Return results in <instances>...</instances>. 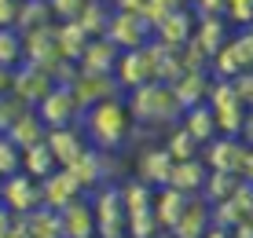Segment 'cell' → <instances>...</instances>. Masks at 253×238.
Instances as JSON below:
<instances>
[{
  "label": "cell",
  "mask_w": 253,
  "mask_h": 238,
  "mask_svg": "<svg viewBox=\"0 0 253 238\" xmlns=\"http://www.w3.org/2000/svg\"><path fill=\"white\" fill-rule=\"evenodd\" d=\"M103 154L107 151H81L74 158V161L66 165V172L77 180V187L81 191H95V187H103V180H107V165H103Z\"/></svg>",
  "instance_id": "6"
},
{
  "label": "cell",
  "mask_w": 253,
  "mask_h": 238,
  "mask_svg": "<svg viewBox=\"0 0 253 238\" xmlns=\"http://www.w3.org/2000/svg\"><path fill=\"white\" fill-rule=\"evenodd\" d=\"M15 224H19V216H15V213H7V209L0 205V238H11Z\"/></svg>",
  "instance_id": "22"
},
{
  "label": "cell",
  "mask_w": 253,
  "mask_h": 238,
  "mask_svg": "<svg viewBox=\"0 0 253 238\" xmlns=\"http://www.w3.org/2000/svg\"><path fill=\"white\" fill-rule=\"evenodd\" d=\"M59 169V161L51 158V151H48V143H33V147H26L22 151V172L30 176V180H48L51 172Z\"/></svg>",
  "instance_id": "15"
},
{
  "label": "cell",
  "mask_w": 253,
  "mask_h": 238,
  "mask_svg": "<svg viewBox=\"0 0 253 238\" xmlns=\"http://www.w3.org/2000/svg\"><path fill=\"white\" fill-rule=\"evenodd\" d=\"M246 220H250V224H253V209H250V216H246Z\"/></svg>",
  "instance_id": "24"
},
{
  "label": "cell",
  "mask_w": 253,
  "mask_h": 238,
  "mask_svg": "<svg viewBox=\"0 0 253 238\" xmlns=\"http://www.w3.org/2000/svg\"><path fill=\"white\" fill-rule=\"evenodd\" d=\"M84 132H88V139L99 147V151H118V147L128 139V114H125V107L114 103V99L95 103V107L84 114Z\"/></svg>",
  "instance_id": "1"
},
{
  "label": "cell",
  "mask_w": 253,
  "mask_h": 238,
  "mask_svg": "<svg viewBox=\"0 0 253 238\" xmlns=\"http://www.w3.org/2000/svg\"><path fill=\"white\" fill-rule=\"evenodd\" d=\"M81 195H84V191L77 187V180L66 169H55L48 180H41V205H44V209H55V213H59V209H66L70 201H77Z\"/></svg>",
  "instance_id": "5"
},
{
  "label": "cell",
  "mask_w": 253,
  "mask_h": 238,
  "mask_svg": "<svg viewBox=\"0 0 253 238\" xmlns=\"http://www.w3.org/2000/svg\"><path fill=\"white\" fill-rule=\"evenodd\" d=\"M92 213H95V235L99 238H128V220H125V205H121L118 187H99L95 191Z\"/></svg>",
  "instance_id": "2"
},
{
  "label": "cell",
  "mask_w": 253,
  "mask_h": 238,
  "mask_svg": "<svg viewBox=\"0 0 253 238\" xmlns=\"http://www.w3.org/2000/svg\"><path fill=\"white\" fill-rule=\"evenodd\" d=\"M4 136L11 139V143L19 147V151H26V147H33V143H44L48 128L41 125V118H37V114H33V110H26L22 118H19V121H15L11 128L4 132Z\"/></svg>",
  "instance_id": "14"
},
{
  "label": "cell",
  "mask_w": 253,
  "mask_h": 238,
  "mask_svg": "<svg viewBox=\"0 0 253 238\" xmlns=\"http://www.w3.org/2000/svg\"><path fill=\"white\" fill-rule=\"evenodd\" d=\"M213 128H216V114L209 107H191L187 110L184 132L195 139V143H209V139H213Z\"/></svg>",
  "instance_id": "17"
},
{
  "label": "cell",
  "mask_w": 253,
  "mask_h": 238,
  "mask_svg": "<svg viewBox=\"0 0 253 238\" xmlns=\"http://www.w3.org/2000/svg\"><path fill=\"white\" fill-rule=\"evenodd\" d=\"M33 114L41 118L44 128H66L70 121L77 118V95L66 92V88H51L44 99L33 107Z\"/></svg>",
  "instance_id": "4"
},
{
  "label": "cell",
  "mask_w": 253,
  "mask_h": 238,
  "mask_svg": "<svg viewBox=\"0 0 253 238\" xmlns=\"http://www.w3.org/2000/svg\"><path fill=\"white\" fill-rule=\"evenodd\" d=\"M231 235H235V238H253V224H250V220H246V224H235Z\"/></svg>",
  "instance_id": "23"
},
{
  "label": "cell",
  "mask_w": 253,
  "mask_h": 238,
  "mask_svg": "<svg viewBox=\"0 0 253 238\" xmlns=\"http://www.w3.org/2000/svg\"><path fill=\"white\" fill-rule=\"evenodd\" d=\"M172 158H169V151H143L139 154V161H136V180L139 183H147V187H169V176H172Z\"/></svg>",
  "instance_id": "7"
},
{
  "label": "cell",
  "mask_w": 253,
  "mask_h": 238,
  "mask_svg": "<svg viewBox=\"0 0 253 238\" xmlns=\"http://www.w3.org/2000/svg\"><path fill=\"white\" fill-rule=\"evenodd\" d=\"M184 205H187V195H180V191H172V187L154 191V205H151L154 224H158V227H169V231H172V224L180 220Z\"/></svg>",
  "instance_id": "13"
},
{
  "label": "cell",
  "mask_w": 253,
  "mask_h": 238,
  "mask_svg": "<svg viewBox=\"0 0 253 238\" xmlns=\"http://www.w3.org/2000/svg\"><path fill=\"white\" fill-rule=\"evenodd\" d=\"M209 220H213V209H209L206 201H198V198H187L180 220L172 224V238H202Z\"/></svg>",
  "instance_id": "11"
},
{
  "label": "cell",
  "mask_w": 253,
  "mask_h": 238,
  "mask_svg": "<svg viewBox=\"0 0 253 238\" xmlns=\"http://www.w3.org/2000/svg\"><path fill=\"white\" fill-rule=\"evenodd\" d=\"M239 183H242V180H235L231 172H209V180H206L202 195L213 201V205H220V201H228L235 191H239Z\"/></svg>",
  "instance_id": "18"
},
{
  "label": "cell",
  "mask_w": 253,
  "mask_h": 238,
  "mask_svg": "<svg viewBox=\"0 0 253 238\" xmlns=\"http://www.w3.org/2000/svg\"><path fill=\"white\" fill-rule=\"evenodd\" d=\"M26 224V238H63V224H59V213L55 209H33V213L22 216Z\"/></svg>",
  "instance_id": "16"
},
{
  "label": "cell",
  "mask_w": 253,
  "mask_h": 238,
  "mask_svg": "<svg viewBox=\"0 0 253 238\" xmlns=\"http://www.w3.org/2000/svg\"><path fill=\"white\" fill-rule=\"evenodd\" d=\"M22 51H26V44L15 37V33H7V30H0V70H7V66H15L22 59Z\"/></svg>",
  "instance_id": "21"
},
{
  "label": "cell",
  "mask_w": 253,
  "mask_h": 238,
  "mask_svg": "<svg viewBox=\"0 0 253 238\" xmlns=\"http://www.w3.org/2000/svg\"><path fill=\"white\" fill-rule=\"evenodd\" d=\"M44 143H48L51 158L59 161V169H66V165L74 161V158L81 154V151H88V143L81 139V132H77L74 125H66V128H48Z\"/></svg>",
  "instance_id": "9"
},
{
  "label": "cell",
  "mask_w": 253,
  "mask_h": 238,
  "mask_svg": "<svg viewBox=\"0 0 253 238\" xmlns=\"http://www.w3.org/2000/svg\"><path fill=\"white\" fill-rule=\"evenodd\" d=\"M59 224H63V238H95V213L92 201L77 198L66 209H59Z\"/></svg>",
  "instance_id": "8"
},
{
  "label": "cell",
  "mask_w": 253,
  "mask_h": 238,
  "mask_svg": "<svg viewBox=\"0 0 253 238\" xmlns=\"http://www.w3.org/2000/svg\"><path fill=\"white\" fill-rule=\"evenodd\" d=\"M15 172H22V151L0 132V180H7Z\"/></svg>",
  "instance_id": "19"
},
{
  "label": "cell",
  "mask_w": 253,
  "mask_h": 238,
  "mask_svg": "<svg viewBox=\"0 0 253 238\" xmlns=\"http://www.w3.org/2000/svg\"><path fill=\"white\" fill-rule=\"evenodd\" d=\"M48 92H51V84L44 77V70H22V74L11 81V95L19 103H26V107H37Z\"/></svg>",
  "instance_id": "12"
},
{
  "label": "cell",
  "mask_w": 253,
  "mask_h": 238,
  "mask_svg": "<svg viewBox=\"0 0 253 238\" xmlns=\"http://www.w3.org/2000/svg\"><path fill=\"white\" fill-rule=\"evenodd\" d=\"M206 180H209L206 161H202V158H191V161H176V165H172L169 187H172V191H180V195H187V198H195L198 191L206 187Z\"/></svg>",
  "instance_id": "10"
},
{
  "label": "cell",
  "mask_w": 253,
  "mask_h": 238,
  "mask_svg": "<svg viewBox=\"0 0 253 238\" xmlns=\"http://www.w3.org/2000/svg\"><path fill=\"white\" fill-rule=\"evenodd\" d=\"M165 151H169L172 161H191V158H198V143L187 136L184 128H180V132H172V139H169V147H165Z\"/></svg>",
  "instance_id": "20"
},
{
  "label": "cell",
  "mask_w": 253,
  "mask_h": 238,
  "mask_svg": "<svg viewBox=\"0 0 253 238\" xmlns=\"http://www.w3.org/2000/svg\"><path fill=\"white\" fill-rule=\"evenodd\" d=\"M0 205L15 216H26L33 209H41V183L30 180L26 172H15L7 180H0Z\"/></svg>",
  "instance_id": "3"
}]
</instances>
